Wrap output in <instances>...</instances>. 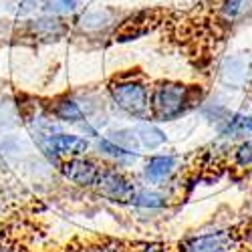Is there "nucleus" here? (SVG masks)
Here are the masks:
<instances>
[{"label": "nucleus", "mask_w": 252, "mask_h": 252, "mask_svg": "<svg viewBox=\"0 0 252 252\" xmlns=\"http://www.w3.org/2000/svg\"><path fill=\"white\" fill-rule=\"evenodd\" d=\"M204 103L202 89L196 85H186L180 81H161L152 89L150 115L156 121H176L190 109Z\"/></svg>", "instance_id": "obj_1"}, {"label": "nucleus", "mask_w": 252, "mask_h": 252, "mask_svg": "<svg viewBox=\"0 0 252 252\" xmlns=\"http://www.w3.org/2000/svg\"><path fill=\"white\" fill-rule=\"evenodd\" d=\"M95 188L103 198L113 202H129L135 192V186L125 178L123 172L115 170V167H101Z\"/></svg>", "instance_id": "obj_5"}, {"label": "nucleus", "mask_w": 252, "mask_h": 252, "mask_svg": "<svg viewBox=\"0 0 252 252\" xmlns=\"http://www.w3.org/2000/svg\"><path fill=\"white\" fill-rule=\"evenodd\" d=\"M105 137L111 139L113 143H117L119 148H123V150H129V152H139V150H141L139 139H137L133 127H117V129H109L107 133H105Z\"/></svg>", "instance_id": "obj_19"}, {"label": "nucleus", "mask_w": 252, "mask_h": 252, "mask_svg": "<svg viewBox=\"0 0 252 252\" xmlns=\"http://www.w3.org/2000/svg\"><path fill=\"white\" fill-rule=\"evenodd\" d=\"M95 145H97V152H99L103 158L111 159L113 163H117V165H121V167H129V165H133V163L139 159V152L123 150V148H119L117 143H113L111 139H107L105 135H103V137H97Z\"/></svg>", "instance_id": "obj_12"}, {"label": "nucleus", "mask_w": 252, "mask_h": 252, "mask_svg": "<svg viewBox=\"0 0 252 252\" xmlns=\"http://www.w3.org/2000/svg\"><path fill=\"white\" fill-rule=\"evenodd\" d=\"M23 121L18 103H14L10 97H0V131L12 129Z\"/></svg>", "instance_id": "obj_17"}, {"label": "nucleus", "mask_w": 252, "mask_h": 252, "mask_svg": "<svg viewBox=\"0 0 252 252\" xmlns=\"http://www.w3.org/2000/svg\"><path fill=\"white\" fill-rule=\"evenodd\" d=\"M154 23H158V18L152 10H139V12L131 14L129 18H125L119 29H115V38L117 40H135L143 34H148L154 29Z\"/></svg>", "instance_id": "obj_9"}, {"label": "nucleus", "mask_w": 252, "mask_h": 252, "mask_svg": "<svg viewBox=\"0 0 252 252\" xmlns=\"http://www.w3.org/2000/svg\"><path fill=\"white\" fill-rule=\"evenodd\" d=\"M59 170L67 182L79 186V188H93L99 180L101 174V165L93 161L91 158L85 156H77V158H67L63 159Z\"/></svg>", "instance_id": "obj_4"}, {"label": "nucleus", "mask_w": 252, "mask_h": 252, "mask_svg": "<svg viewBox=\"0 0 252 252\" xmlns=\"http://www.w3.org/2000/svg\"><path fill=\"white\" fill-rule=\"evenodd\" d=\"M109 99L113 107L119 109L121 113L135 117V119H145L150 113V87L145 85L141 79L135 75H119L115 77L109 87H107Z\"/></svg>", "instance_id": "obj_2"}, {"label": "nucleus", "mask_w": 252, "mask_h": 252, "mask_svg": "<svg viewBox=\"0 0 252 252\" xmlns=\"http://www.w3.org/2000/svg\"><path fill=\"white\" fill-rule=\"evenodd\" d=\"M47 111L59 123H69V125H75V127H81L83 123L89 121L81 101L71 97V95H59V97L51 99Z\"/></svg>", "instance_id": "obj_7"}, {"label": "nucleus", "mask_w": 252, "mask_h": 252, "mask_svg": "<svg viewBox=\"0 0 252 252\" xmlns=\"http://www.w3.org/2000/svg\"><path fill=\"white\" fill-rule=\"evenodd\" d=\"M27 152H31V143L27 137L12 135V133L0 135V154L4 158H20Z\"/></svg>", "instance_id": "obj_18"}, {"label": "nucleus", "mask_w": 252, "mask_h": 252, "mask_svg": "<svg viewBox=\"0 0 252 252\" xmlns=\"http://www.w3.org/2000/svg\"><path fill=\"white\" fill-rule=\"evenodd\" d=\"M248 4H250L248 0H222L220 8H218L220 18L224 23H236V20L242 18L244 12L250 8Z\"/></svg>", "instance_id": "obj_20"}, {"label": "nucleus", "mask_w": 252, "mask_h": 252, "mask_svg": "<svg viewBox=\"0 0 252 252\" xmlns=\"http://www.w3.org/2000/svg\"><path fill=\"white\" fill-rule=\"evenodd\" d=\"M220 137H224V139L252 137V115L232 113L220 125Z\"/></svg>", "instance_id": "obj_14"}, {"label": "nucleus", "mask_w": 252, "mask_h": 252, "mask_svg": "<svg viewBox=\"0 0 252 252\" xmlns=\"http://www.w3.org/2000/svg\"><path fill=\"white\" fill-rule=\"evenodd\" d=\"M200 113H202V117L208 121V123H212V125H220L232 115V111H230V107L224 103V101H218V99H214V101H206L204 99V103L200 105Z\"/></svg>", "instance_id": "obj_16"}, {"label": "nucleus", "mask_w": 252, "mask_h": 252, "mask_svg": "<svg viewBox=\"0 0 252 252\" xmlns=\"http://www.w3.org/2000/svg\"><path fill=\"white\" fill-rule=\"evenodd\" d=\"M40 4H43L45 12L63 16V14L75 12L77 6H79V0H40Z\"/></svg>", "instance_id": "obj_21"}, {"label": "nucleus", "mask_w": 252, "mask_h": 252, "mask_svg": "<svg viewBox=\"0 0 252 252\" xmlns=\"http://www.w3.org/2000/svg\"><path fill=\"white\" fill-rule=\"evenodd\" d=\"M252 75V59L248 53H234L228 55L218 67V79L222 87L230 91L244 89Z\"/></svg>", "instance_id": "obj_3"}, {"label": "nucleus", "mask_w": 252, "mask_h": 252, "mask_svg": "<svg viewBox=\"0 0 252 252\" xmlns=\"http://www.w3.org/2000/svg\"><path fill=\"white\" fill-rule=\"evenodd\" d=\"M115 16H117L115 10H111L107 6L91 8L77 18V29L83 34H99L115 25Z\"/></svg>", "instance_id": "obj_10"}, {"label": "nucleus", "mask_w": 252, "mask_h": 252, "mask_svg": "<svg viewBox=\"0 0 252 252\" xmlns=\"http://www.w3.org/2000/svg\"><path fill=\"white\" fill-rule=\"evenodd\" d=\"M230 242L228 232H208V234H198L184 242L182 252H226Z\"/></svg>", "instance_id": "obj_11"}, {"label": "nucleus", "mask_w": 252, "mask_h": 252, "mask_svg": "<svg viewBox=\"0 0 252 252\" xmlns=\"http://www.w3.org/2000/svg\"><path fill=\"white\" fill-rule=\"evenodd\" d=\"M67 25L65 20L57 14H49L45 12L43 16H36L27 20V34L38 43H53L67 34Z\"/></svg>", "instance_id": "obj_6"}, {"label": "nucleus", "mask_w": 252, "mask_h": 252, "mask_svg": "<svg viewBox=\"0 0 252 252\" xmlns=\"http://www.w3.org/2000/svg\"><path fill=\"white\" fill-rule=\"evenodd\" d=\"M135 252H163V246L161 244H145V246L137 248Z\"/></svg>", "instance_id": "obj_23"}, {"label": "nucleus", "mask_w": 252, "mask_h": 252, "mask_svg": "<svg viewBox=\"0 0 252 252\" xmlns=\"http://www.w3.org/2000/svg\"><path fill=\"white\" fill-rule=\"evenodd\" d=\"M133 129H135V135L139 139V145L143 150H159L161 145L167 143V135L165 131L159 127V125L152 123V121H139L133 125Z\"/></svg>", "instance_id": "obj_13"}, {"label": "nucleus", "mask_w": 252, "mask_h": 252, "mask_svg": "<svg viewBox=\"0 0 252 252\" xmlns=\"http://www.w3.org/2000/svg\"><path fill=\"white\" fill-rule=\"evenodd\" d=\"M129 204L135 206L137 210H145V212H158V210L165 208L167 200L163 194H159L158 190H152V188H135Z\"/></svg>", "instance_id": "obj_15"}, {"label": "nucleus", "mask_w": 252, "mask_h": 252, "mask_svg": "<svg viewBox=\"0 0 252 252\" xmlns=\"http://www.w3.org/2000/svg\"><path fill=\"white\" fill-rule=\"evenodd\" d=\"M178 167V158L172 154H154L143 163V180L150 186H161L170 180Z\"/></svg>", "instance_id": "obj_8"}, {"label": "nucleus", "mask_w": 252, "mask_h": 252, "mask_svg": "<svg viewBox=\"0 0 252 252\" xmlns=\"http://www.w3.org/2000/svg\"><path fill=\"white\" fill-rule=\"evenodd\" d=\"M234 161L238 167H244V170H250L252 167V137H246L236 145Z\"/></svg>", "instance_id": "obj_22"}]
</instances>
